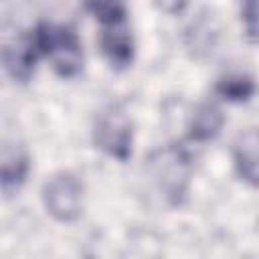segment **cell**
Wrapping results in <instances>:
<instances>
[{"instance_id":"obj_1","label":"cell","mask_w":259,"mask_h":259,"mask_svg":"<svg viewBox=\"0 0 259 259\" xmlns=\"http://www.w3.org/2000/svg\"><path fill=\"white\" fill-rule=\"evenodd\" d=\"M30 38L38 55L47 57L61 77H75L83 67V49L77 34L63 24L40 22Z\"/></svg>"},{"instance_id":"obj_2","label":"cell","mask_w":259,"mask_h":259,"mask_svg":"<svg viewBox=\"0 0 259 259\" xmlns=\"http://www.w3.org/2000/svg\"><path fill=\"white\" fill-rule=\"evenodd\" d=\"M152 176L156 178L158 186L162 188L164 196L178 204L180 198L186 194L188 174H190V156L180 146H170L164 150H158L150 158Z\"/></svg>"},{"instance_id":"obj_3","label":"cell","mask_w":259,"mask_h":259,"mask_svg":"<svg viewBox=\"0 0 259 259\" xmlns=\"http://www.w3.org/2000/svg\"><path fill=\"white\" fill-rule=\"evenodd\" d=\"M93 142L107 156L125 162L132 156V121L117 105L105 107L93 125Z\"/></svg>"},{"instance_id":"obj_4","label":"cell","mask_w":259,"mask_h":259,"mask_svg":"<svg viewBox=\"0 0 259 259\" xmlns=\"http://www.w3.org/2000/svg\"><path fill=\"white\" fill-rule=\"evenodd\" d=\"M42 202L53 219L71 223L83 208V184L71 172H59L42 186Z\"/></svg>"},{"instance_id":"obj_5","label":"cell","mask_w":259,"mask_h":259,"mask_svg":"<svg viewBox=\"0 0 259 259\" xmlns=\"http://www.w3.org/2000/svg\"><path fill=\"white\" fill-rule=\"evenodd\" d=\"M233 160L239 176L259 188V127L241 132L233 144Z\"/></svg>"},{"instance_id":"obj_6","label":"cell","mask_w":259,"mask_h":259,"mask_svg":"<svg viewBox=\"0 0 259 259\" xmlns=\"http://www.w3.org/2000/svg\"><path fill=\"white\" fill-rule=\"evenodd\" d=\"M101 53L115 69H125L134 61V38L125 24L107 26L101 30Z\"/></svg>"},{"instance_id":"obj_7","label":"cell","mask_w":259,"mask_h":259,"mask_svg":"<svg viewBox=\"0 0 259 259\" xmlns=\"http://www.w3.org/2000/svg\"><path fill=\"white\" fill-rule=\"evenodd\" d=\"M36 57H38V51L28 36L8 45L4 49V65H6V71L10 73L12 79L16 81H28L32 71H34V63H36Z\"/></svg>"},{"instance_id":"obj_8","label":"cell","mask_w":259,"mask_h":259,"mask_svg":"<svg viewBox=\"0 0 259 259\" xmlns=\"http://www.w3.org/2000/svg\"><path fill=\"white\" fill-rule=\"evenodd\" d=\"M28 172V156L18 144H4L2 148V190L10 194L16 190Z\"/></svg>"},{"instance_id":"obj_9","label":"cell","mask_w":259,"mask_h":259,"mask_svg":"<svg viewBox=\"0 0 259 259\" xmlns=\"http://www.w3.org/2000/svg\"><path fill=\"white\" fill-rule=\"evenodd\" d=\"M223 123H225V117H223L221 109L214 107V105H210V103H204V105H200L192 113V119H190V138L194 142H208V140H212V138L219 136Z\"/></svg>"},{"instance_id":"obj_10","label":"cell","mask_w":259,"mask_h":259,"mask_svg":"<svg viewBox=\"0 0 259 259\" xmlns=\"http://www.w3.org/2000/svg\"><path fill=\"white\" fill-rule=\"evenodd\" d=\"M85 8L95 16L97 22H101L103 28L125 24L127 8L123 0H83Z\"/></svg>"},{"instance_id":"obj_11","label":"cell","mask_w":259,"mask_h":259,"mask_svg":"<svg viewBox=\"0 0 259 259\" xmlns=\"http://www.w3.org/2000/svg\"><path fill=\"white\" fill-rule=\"evenodd\" d=\"M255 91V83L247 75H227L217 83V93L227 101H247Z\"/></svg>"},{"instance_id":"obj_12","label":"cell","mask_w":259,"mask_h":259,"mask_svg":"<svg viewBox=\"0 0 259 259\" xmlns=\"http://www.w3.org/2000/svg\"><path fill=\"white\" fill-rule=\"evenodd\" d=\"M245 34L251 42L259 45V0H247L243 8Z\"/></svg>"},{"instance_id":"obj_13","label":"cell","mask_w":259,"mask_h":259,"mask_svg":"<svg viewBox=\"0 0 259 259\" xmlns=\"http://www.w3.org/2000/svg\"><path fill=\"white\" fill-rule=\"evenodd\" d=\"M152 2L166 14H180L188 4V0H152Z\"/></svg>"}]
</instances>
